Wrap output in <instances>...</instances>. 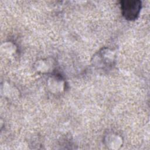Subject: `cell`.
<instances>
[{
    "label": "cell",
    "mask_w": 150,
    "mask_h": 150,
    "mask_svg": "<svg viewBox=\"0 0 150 150\" xmlns=\"http://www.w3.org/2000/svg\"><path fill=\"white\" fill-rule=\"evenodd\" d=\"M121 8L124 17L129 21L137 19L141 9V2L138 0H125L121 1Z\"/></svg>",
    "instance_id": "cell-1"
}]
</instances>
